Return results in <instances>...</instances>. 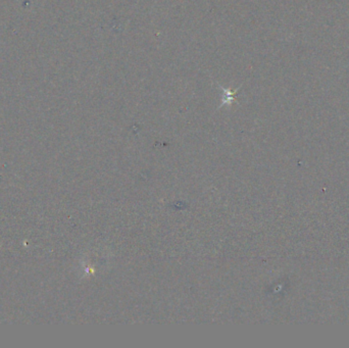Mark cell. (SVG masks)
Listing matches in <instances>:
<instances>
[{"label": "cell", "instance_id": "obj_1", "mask_svg": "<svg viewBox=\"0 0 349 348\" xmlns=\"http://www.w3.org/2000/svg\"><path fill=\"white\" fill-rule=\"evenodd\" d=\"M219 87H220V89L222 91V95H223L222 96V105L221 106H223V105H231L236 100L235 95H236L237 91L240 89V87L237 88L236 90H232L231 88H225V87H223L221 85H219Z\"/></svg>", "mask_w": 349, "mask_h": 348}]
</instances>
